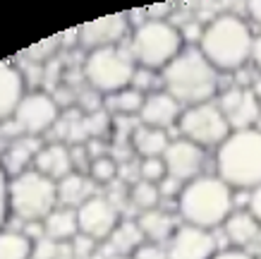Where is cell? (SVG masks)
Returning a JSON list of instances; mask_svg holds the SVG:
<instances>
[{
  "instance_id": "obj_18",
  "label": "cell",
  "mask_w": 261,
  "mask_h": 259,
  "mask_svg": "<svg viewBox=\"0 0 261 259\" xmlns=\"http://www.w3.org/2000/svg\"><path fill=\"white\" fill-rule=\"evenodd\" d=\"M223 233H225V240L235 250H245V247H249L252 243L259 240L261 223L247 209H240V211L230 214L228 221L223 223Z\"/></svg>"
},
{
  "instance_id": "obj_36",
  "label": "cell",
  "mask_w": 261,
  "mask_h": 259,
  "mask_svg": "<svg viewBox=\"0 0 261 259\" xmlns=\"http://www.w3.org/2000/svg\"><path fill=\"white\" fill-rule=\"evenodd\" d=\"M182 187H185V185H182L180 180L170 178V175H166V178L159 182V192L161 195H166V197H180Z\"/></svg>"
},
{
  "instance_id": "obj_17",
  "label": "cell",
  "mask_w": 261,
  "mask_h": 259,
  "mask_svg": "<svg viewBox=\"0 0 261 259\" xmlns=\"http://www.w3.org/2000/svg\"><path fill=\"white\" fill-rule=\"evenodd\" d=\"M27 96L24 77L12 63H0V123H8L15 115L17 106Z\"/></svg>"
},
{
  "instance_id": "obj_26",
  "label": "cell",
  "mask_w": 261,
  "mask_h": 259,
  "mask_svg": "<svg viewBox=\"0 0 261 259\" xmlns=\"http://www.w3.org/2000/svg\"><path fill=\"white\" fill-rule=\"evenodd\" d=\"M129 199H132V204H135L139 211H151V209H159V202H161L159 185H153V182H146V180L132 182V190H129Z\"/></svg>"
},
{
  "instance_id": "obj_3",
  "label": "cell",
  "mask_w": 261,
  "mask_h": 259,
  "mask_svg": "<svg viewBox=\"0 0 261 259\" xmlns=\"http://www.w3.org/2000/svg\"><path fill=\"white\" fill-rule=\"evenodd\" d=\"M177 211L187 226H197L204 230L223 228L228 216L235 211L232 187L218 175H199L182 187L177 197Z\"/></svg>"
},
{
  "instance_id": "obj_40",
  "label": "cell",
  "mask_w": 261,
  "mask_h": 259,
  "mask_svg": "<svg viewBox=\"0 0 261 259\" xmlns=\"http://www.w3.org/2000/svg\"><path fill=\"white\" fill-rule=\"evenodd\" d=\"M247 15L261 27V0H249L247 3Z\"/></svg>"
},
{
  "instance_id": "obj_35",
  "label": "cell",
  "mask_w": 261,
  "mask_h": 259,
  "mask_svg": "<svg viewBox=\"0 0 261 259\" xmlns=\"http://www.w3.org/2000/svg\"><path fill=\"white\" fill-rule=\"evenodd\" d=\"M151 82H153V72L146 70V67H137L135 79H132V89H137V91L144 94V89H149Z\"/></svg>"
},
{
  "instance_id": "obj_6",
  "label": "cell",
  "mask_w": 261,
  "mask_h": 259,
  "mask_svg": "<svg viewBox=\"0 0 261 259\" xmlns=\"http://www.w3.org/2000/svg\"><path fill=\"white\" fill-rule=\"evenodd\" d=\"M129 48L137 60V67L163 72L185 51V41H182V32L168 19H144L132 34Z\"/></svg>"
},
{
  "instance_id": "obj_21",
  "label": "cell",
  "mask_w": 261,
  "mask_h": 259,
  "mask_svg": "<svg viewBox=\"0 0 261 259\" xmlns=\"http://www.w3.org/2000/svg\"><path fill=\"white\" fill-rule=\"evenodd\" d=\"M43 233L48 240L58 245H67L80 236V219H77V209H67V206H58L43 221Z\"/></svg>"
},
{
  "instance_id": "obj_1",
  "label": "cell",
  "mask_w": 261,
  "mask_h": 259,
  "mask_svg": "<svg viewBox=\"0 0 261 259\" xmlns=\"http://www.w3.org/2000/svg\"><path fill=\"white\" fill-rule=\"evenodd\" d=\"M163 91L173 96L182 108L214 101L218 94V70L204 58L199 48H185L161 72Z\"/></svg>"
},
{
  "instance_id": "obj_27",
  "label": "cell",
  "mask_w": 261,
  "mask_h": 259,
  "mask_svg": "<svg viewBox=\"0 0 261 259\" xmlns=\"http://www.w3.org/2000/svg\"><path fill=\"white\" fill-rule=\"evenodd\" d=\"M144 99H146V96H144L142 91H137V89L129 86V89H125V91L111 96V108L118 110L120 115H135V113L142 110Z\"/></svg>"
},
{
  "instance_id": "obj_10",
  "label": "cell",
  "mask_w": 261,
  "mask_h": 259,
  "mask_svg": "<svg viewBox=\"0 0 261 259\" xmlns=\"http://www.w3.org/2000/svg\"><path fill=\"white\" fill-rule=\"evenodd\" d=\"M218 247V240L211 230L182 223L175 228V233L166 243L168 259H214Z\"/></svg>"
},
{
  "instance_id": "obj_24",
  "label": "cell",
  "mask_w": 261,
  "mask_h": 259,
  "mask_svg": "<svg viewBox=\"0 0 261 259\" xmlns=\"http://www.w3.org/2000/svg\"><path fill=\"white\" fill-rule=\"evenodd\" d=\"M139 228L146 240H151V245L159 243H168L170 236L175 233V221L173 216L163 209H151V211H142L139 219H137Z\"/></svg>"
},
{
  "instance_id": "obj_13",
  "label": "cell",
  "mask_w": 261,
  "mask_h": 259,
  "mask_svg": "<svg viewBox=\"0 0 261 259\" xmlns=\"http://www.w3.org/2000/svg\"><path fill=\"white\" fill-rule=\"evenodd\" d=\"M206 149L197 147L194 142L185 139H170L166 154H163V163H166V171L170 178L180 180L182 185H187L190 180L199 178L201 171H204V161H206Z\"/></svg>"
},
{
  "instance_id": "obj_2",
  "label": "cell",
  "mask_w": 261,
  "mask_h": 259,
  "mask_svg": "<svg viewBox=\"0 0 261 259\" xmlns=\"http://www.w3.org/2000/svg\"><path fill=\"white\" fill-rule=\"evenodd\" d=\"M254 36L238 15H216L199 34V51L218 72H238L252 60Z\"/></svg>"
},
{
  "instance_id": "obj_19",
  "label": "cell",
  "mask_w": 261,
  "mask_h": 259,
  "mask_svg": "<svg viewBox=\"0 0 261 259\" xmlns=\"http://www.w3.org/2000/svg\"><path fill=\"white\" fill-rule=\"evenodd\" d=\"M91 197H96V182L84 173H70L58 182V202L67 209H80Z\"/></svg>"
},
{
  "instance_id": "obj_5",
  "label": "cell",
  "mask_w": 261,
  "mask_h": 259,
  "mask_svg": "<svg viewBox=\"0 0 261 259\" xmlns=\"http://www.w3.org/2000/svg\"><path fill=\"white\" fill-rule=\"evenodd\" d=\"M58 204V182L39 171H24L8 180V209L24 223H43Z\"/></svg>"
},
{
  "instance_id": "obj_29",
  "label": "cell",
  "mask_w": 261,
  "mask_h": 259,
  "mask_svg": "<svg viewBox=\"0 0 261 259\" xmlns=\"http://www.w3.org/2000/svg\"><path fill=\"white\" fill-rule=\"evenodd\" d=\"M108 125H111V118H108V113L103 108L84 115V132H87L89 139H101L106 130H108Z\"/></svg>"
},
{
  "instance_id": "obj_31",
  "label": "cell",
  "mask_w": 261,
  "mask_h": 259,
  "mask_svg": "<svg viewBox=\"0 0 261 259\" xmlns=\"http://www.w3.org/2000/svg\"><path fill=\"white\" fill-rule=\"evenodd\" d=\"M58 46H60V36H53V39L41 41L39 46L29 48V51H27V55H29L32 60H36V63H43V60H50V55L58 51Z\"/></svg>"
},
{
  "instance_id": "obj_7",
  "label": "cell",
  "mask_w": 261,
  "mask_h": 259,
  "mask_svg": "<svg viewBox=\"0 0 261 259\" xmlns=\"http://www.w3.org/2000/svg\"><path fill=\"white\" fill-rule=\"evenodd\" d=\"M135 72L137 60L132 55V48H125L122 43L91 51V53H87V60H84V79L98 94L113 96L129 89Z\"/></svg>"
},
{
  "instance_id": "obj_39",
  "label": "cell",
  "mask_w": 261,
  "mask_h": 259,
  "mask_svg": "<svg viewBox=\"0 0 261 259\" xmlns=\"http://www.w3.org/2000/svg\"><path fill=\"white\" fill-rule=\"evenodd\" d=\"M214 259H254V257L247 250H235V247H230V250H218Z\"/></svg>"
},
{
  "instance_id": "obj_23",
  "label": "cell",
  "mask_w": 261,
  "mask_h": 259,
  "mask_svg": "<svg viewBox=\"0 0 261 259\" xmlns=\"http://www.w3.org/2000/svg\"><path fill=\"white\" fill-rule=\"evenodd\" d=\"M168 144V132L166 130H156V127H146L139 123L132 132V147L142 158H163Z\"/></svg>"
},
{
  "instance_id": "obj_12",
  "label": "cell",
  "mask_w": 261,
  "mask_h": 259,
  "mask_svg": "<svg viewBox=\"0 0 261 259\" xmlns=\"http://www.w3.org/2000/svg\"><path fill=\"white\" fill-rule=\"evenodd\" d=\"M216 103H218L223 118L228 120V125L232 132L252 130L261 120V106H259V101H256L254 91L247 89V86H232L228 91H223Z\"/></svg>"
},
{
  "instance_id": "obj_34",
  "label": "cell",
  "mask_w": 261,
  "mask_h": 259,
  "mask_svg": "<svg viewBox=\"0 0 261 259\" xmlns=\"http://www.w3.org/2000/svg\"><path fill=\"white\" fill-rule=\"evenodd\" d=\"M8 175L0 166V230H3V223L8 219Z\"/></svg>"
},
{
  "instance_id": "obj_4",
  "label": "cell",
  "mask_w": 261,
  "mask_h": 259,
  "mask_svg": "<svg viewBox=\"0 0 261 259\" xmlns=\"http://www.w3.org/2000/svg\"><path fill=\"white\" fill-rule=\"evenodd\" d=\"M216 175L232 190H249L261 185V130L230 132L216 151Z\"/></svg>"
},
{
  "instance_id": "obj_38",
  "label": "cell",
  "mask_w": 261,
  "mask_h": 259,
  "mask_svg": "<svg viewBox=\"0 0 261 259\" xmlns=\"http://www.w3.org/2000/svg\"><path fill=\"white\" fill-rule=\"evenodd\" d=\"M247 211L252 214L254 219L261 223V185L249 192V204H247Z\"/></svg>"
},
{
  "instance_id": "obj_9",
  "label": "cell",
  "mask_w": 261,
  "mask_h": 259,
  "mask_svg": "<svg viewBox=\"0 0 261 259\" xmlns=\"http://www.w3.org/2000/svg\"><path fill=\"white\" fill-rule=\"evenodd\" d=\"M15 125L19 127L22 134L29 137H41L43 132L53 130L60 120V106L50 94L46 91H32L22 99V103L17 106L15 115Z\"/></svg>"
},
{
  "instance_id": "obj_8",
  "label": "cell",
  "mask_w": 261,
  "mask_h": 259,
  "mask_svg": "<svg viewBox=\"0 0 261 259\" xmlns=\"http://www.w3.org/2000/svg\"><path fill=\"white\" fill-rule=\"evenodd\" d=\"M177 127H180V134L185 139L194 142L201 149H208V147H216V149H218L223 142L230 137V132H232L228 125V120L223 118V113L216 101L185 108Z\"/></svg>"
},
{
  "instance_id": "obj_42",
  "label": "cell",
  "mask_w": 261,
  "mask_h": 259,
  "mask_svg": "<svg viewBox=\"0 0 261 259\" xmlns=\"http://www.w3.org/2000/svg\"><path fill=\"white\" fill-rule=\"evenodd\" d=\"M252 91H254V96H256V101H259V106H261V77L252 84Z\"/></svg>"
},
{
  "instance_id": "obj_14",
  "label": "cell",
  "mask_w": 261,
  "mask_h": 259,
  "mask_svg": "<svg viewBox=\"0 0 261 259\" xmlns=\"http://www.w3.org/2000/svg\"><path fill=\"white\" fill-rule=\"evenodd\" d=\"M127 34V15L118 12V15L98 17L91 22L82 24L77 29V41L84 51H98V48H111L122 43Z\"/></svg>"
},
{
  "instance_id": "obj_37",
  "label": "cell",
  "mask_w": 261,
  "mask_h": 259,
  "mask_svg": "<svg viewBox=\"0 0 261 259\" xmlns=\"http://www.w3.org/2000/svg\"><path fill=\"white\" fill-rule=\"evenodd\" d=\"M132 259H168L166 250H161L159 245H144L137 250V254Z\"/></svg>"
},
{
  "instance_id": "obj_25",
  "label": "cell",
  "mask_w": 261,
  "mask_h": 259,
  "mask_svg": "<svg viewBox=\"0 0 261 259\" xmlns=\"http://www.w3.org/2000/svg\"><path fill=\"white\" fill-rule=\"evenodd\" d=\"M34 240L22 230H0V259H32Z\"/></svg>"
},
{
  "instance_id": "obj_15",
  "label": "cell",
  "mask_w": 261,
  "mask_h": 259,
  "mask_svg": "<svg viewBox=\"0 0 261 259\" xmlns=\"http://www.w3.org/2000/svg\"><path fill=\"white\" fill-rule=\"evenodd\" d=\"M182 106L175 101L173 96L168 91H153V94H146L144 99V106L139 110V120L142 125L146 127H156V130H170L173 125L180 123V115H182Z\"/></svg>"
},
{
  "instance_id": "obj_20",
  "label": "cell",
  "mask_w": 261,
  "mask_h": 259,
  "mask_svg": "<svg viewBox=\"0 0 261 259\" xmlns=\"http://www.w3.org/2000/svg\"><path fill=\"white\" fill-rule=\"evenodd\" d=\"M41 144H39V137H29V134H24V137H17V139L10 142V147L5 149V156L0 161L3 166V171L5 175H19V173L27 171V166L32 163L36 154H39Z\"/></svg>"
},
{
  "instance_id": "obj_22",
  "label": "cell",
  "mask_w": 261,
  "mask_h": 259,
  "mask_svg": "<svg viewBox=\"0 0 261 259\" xmlns=\"http://www.w3.org/2000/svg\"><path fill=\"white\" fill-rule=\"evenodd\" d=\"M111 247V257H135L137 250L146 245L142 228L137 221H120V226L113 230V236L106 240Z\"/></svg>"
},
{
  "instance_id": "obj_33",
  "label": "cell",
  "mask_w": 261,
  "mask_h": 259,
  "mask_svg": "<svg viewBox=\"0 0 261 259\" xmlns=\"http://www.w3.org/2000/svg\"><path fill=\"white\" fill-rule=\"evenodd\" d=\"M98 91H82L80 94V103H82V108H84V115H89V113H96V110H101V99H98Z\"/></svg>"
},
{
  "instance_id": "obj_41",
  "label": "cell",
  "mask_w": 261,
  "mask_h": 259,
  "mask_svg": "<svg viewBox=\"0 0 261 259\" xmlns=\"http://www.w3.org/2000/svg\"><path fill=\"white\" fill-rule=\"evenodd\" d=\"M252 60L256 65V70L261 72V34L254 39V46H252Z\"/></svg>"
},
{
  "instance_id": "obj_32",
  "label": "cell",
  "mask_w": 261,
  "mask_h": 259,
  "mask_svg": "<svg viewBox=\"0 0 261 259\" xmlns=\"http://www.w3.org/2000/svg\"><path fill=\"white\" fill-rule=\"evenodd\" d=\"M94 247H96V240L82 236V233L70 243V250L74 252V257L77 259H89L91 254H94Z\"/></svg>"
},
{
  "instance_id": "obj_30",
  "label": "cell",
  "mask_w": 261,
  "mask_h": 259,
  "mask_svg": "<svg viewBox=\"0 0 261 259\" xmlns=\"http://www.w3.org/2000/svg\"><path fill=\"white\" fill-rule=\"evenodd\" d=\"M166 175H168V171H166L163 158H142V163H139V178L142 180L159 185Z\"/></svg>"
},
{
  "instance_id": "obj_28",
  "label": "cell",
  "mask_w": 261,
  "mask_h": 259,
  "mask_svg": "<svg viewBox=\"0 0 261 259\" xmlns=\"http://www.w3.org/2000/svg\"><path fill=\"white\" fill-rule=\"evenodd\" d=\"M89 178L96 182V185H111L118 178V161L111 158L108 154L101 158H94L91 166H89Z\"/></svg>"
},
{
  "instance_id": "obj_11",
  "label": "cell",
  "mask_w": 261,
  "mask_h": 259,
  "mask_svg": "<svg viewBox=\"0 0 261 259\" xmlns=\"http://www.w3.org/2000/svg\"><path fill=\"white\" fill-rule=\"evenodd\" d=\"M77 219H80L82 236L91 238L96 243H103L120 226V209L113 204L108 197L96 195L89 199L87 204H82L77 209Z\"/></svg>"
},
{
  "instance_id": "obj_43",
  "label": "cell",
  "mask_w": 261,
  "mask_h": 259,
  "mask_svg": "<svg viewBox=\"0 0 261 259\" xmlns=\"http://www.w3.org/2000/svg\"><path fill=\"white\" fill-rule=\"evenodd\" d=\"M108 259H129V257H108Z\"/></svg>"
},
{
  "instance_id": "obj_16",
  "label": "cell",
  "mask_w": 261,
  "mask_h": 259,
  "mask_svg": "<svg viewBox=\"0 0 261 259\" xmlns=\"http://www.w3.org/2000/svg\"><path fill=\"white\" fill-rule=\"evenodd\" d=\"M34 171H39L41 175L50 178L53 182H60L67 178L70 173H74V163H72V147L56 142V144H46L41 147L36 158H34Z\"/></svg>"
}]
</instances>
